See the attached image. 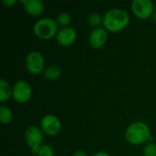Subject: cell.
Returning <instances> with one entry per match:
<instances>
[{
	"instance_id": "obj_1",
	"label": "cell",
	"mask_w": 156,
	"mask_h": 156,
	"mask_svg": "<svg viewBox=\"0 0 156 156\" xmlns=\"http://www.w3.org/2000/svg\"><path fill=\"white\" fill-rule=\"evenodd\" d=\"M130 21L128 13L122 9H111L103 16V25L109 31L116 32L127 27Z\"/></svg>"
},
{
	"instance_id": "obj_2",
	"label": "cell",
	"mask_w": 156,
	"mask_h": 156,
	"mask_svg": "<svg viewBox=\"0 0 156 156\" xmlns=\"http://www.w3.org/2000/svg\"><path fill=\"white\" fill-rule=\"evenodd\" d=\"M125 137L129 143L133 144H140L150 139V129L144 122H136L127 128Z\"/></svg>"
},
{
	"instance_id": "obj_3",
	"label": "cell",
	"mask_w": 156,
	"mask_h": 156,
	"mask_svg": "<svg viewBox=\"0 0 156 156\" xmlns=\"http://www.w3.org/2000/svg\"><path fill=\"white\" fill-rule=\"evenodd\" d=\"M34 33L41 39H49L58 34V23L51 18L39 19L34 26Z\"/></svg>"
},
{
	"instance_id": "obj_4",
	"label": "cell",
	"mask_w": 156,
	"mask_h": 156,
	"mask_svg": "<svg viewBox=\"0 0 156 156\" xmlns=\"http://www.w3.org/2000/svg\"><path fill=\"white\" fill-rule=\"evenodd\" d=\"M26 143L28 146L31 147L32 153L34 155H37V150L41 146V143L43 141V133L37 126H30L27 129L25 133Z\"/></svg>"
},
{
	"instance_id": "obj_5",
	"label": "cell",
	"mask_w": 156,
	"mask_h": 156,
	"mask_svg": "<svg viewBox=\"0 0 156 156\" xmlns=\"http://www.w3.org/2000/svg\"><path fill=\"white\" fill-rule=\"evenodd\" d=\"M44 58L38 51L29 52L26 58V67L29 73L37 75L44 69Z\"/></svg>"
},
{
	"instance_id": "obj_6",
	"label": "cell",
	"mask_w": 156,
	"mask_h": 156,
	"mask_svg": "<svg viewBox=\"0 0 156 156\" xmlns=\"http://www.w3.org/2000/svg\"><path fill=\"white\" fill-rule=\"evenodd\" d=\"M32 90L30 85L25 80H18L13 87V97L20 103L27 102L31 97Z\"/></svg>"
},
{
	"instance_id": "obj_7",
	"label": "cell",
	"mask_w": 156,
	"mask_h": 156,
	"mask_svg": "<svg viewBox=\"0 0 156 156\" xmlns=\"http://www.w3.org/2000/svg\"><path fill=\"white\" fill-rule=\"evenodd\" d=\"M134 15L140 18H148L152 16L154 5L150 0H134L132 4Z\"/></svg>"
},
{
	"instance_id": "obj_8",
	"label": "cell",
	"mask_w": 156,
	"mask_h": 156,
	"mask_svg": "<svg viewBox=\"0 0 156 156\" xmlns=\"http://www.w3.org/2000/svg\"><path fill=\"white\" fill-rule=\"evenodd\" d=\"M42 131L48 135H56L59 133L61 124L59 120L55 115H46L42 118L40 122Z\"/></svg>"
},
{
	"instance_id": "obj_9",
	"label": "cell",
	"mask_w": 156,
	"mask_h": 156,
	"mask_svg": "<svg viewBox=\"0 0 156 156\" xmlns=\"http://www.w3.org/2000/svg\"><path fill=\"white\" fill-rule=\"evenodd\" d=\"M76 37L77 35L73 28L63 27L58 32L56 38H57V42L60 46L68 47L74 43V41L76 40Z\"/></svg>"
},
{
	"instance_id": "obj_10",
	"label": "cell",
	"mask_w": 156,
	"mask_h": 156,
	"mask_svg": "<svg viewBox=\"0 0 156 156\" xmlns=\"http://www.w3.org/2000/svg\"><path fill=\"white\" fill-rule=\"evenodd\" d=\"M107 37L108 36L106 30L101 27H98L90 32L89 41L91 47H93L94 48H99L105 44V42L107 41Z\"/></svg>"
},
{
	"instance_id": "obj_11",
	"label": "cell",
	"mask_w": 156,
	"mask_h": 156,
	"mask_svg": "<svg viewBox=\"0 0 156 156\" xmlns=\"http://www.w3.org/2000/svg\"><path fill=\"white\" fill-rule=\"evenodd\" d=\"M21 3H24L25 10L31 16H39L44 10V5L40 0H26Z\"/></svg>"
},
{
	"instance_id": "obj_12",
	"label": "cell",
	"mask_w": 156,
	"mask_h": 156,
	"mask_svg": "<svg viewBox=\"0 0 156 156\" xmlns=\"http://www.w3.org/2000/svg\"><path fill=\"white\" fill-rule=\"evenodd\" d=\"M44 76L49 80H56L61 76V69L58 66L56 65L49 66L44 70Z\"/></svg>"
},
{
	"instance_id": "obj_13",
	"label": "cell",
	"mask_w": 156,
	"mask_h": 156,
	"mask_svg": "<svg viewBox=\"0 0 156 156\" xmlns=\"http://www.w3.org/2000/svg\"><path fill=\"white\" fill-rule=\"evenodd\" d=\"M0 85H1L0 101H5L7 99H9V97L13 93V90L10 88L9 84L5 80H0Z\"/></svg>"
},
{
	"instance_id": "obj_14",
	"label": "cell",
	"mask_w": 156,
	"mask_h": 156,
	"mask_svg": "<svg viewBox=\"0 0 156 156\" xmlns=\"http://www.w3.org/2000/svg\"><path fill=\"white\" fill-rule=\"evenodd\" d=\"M0 119L2 123L7 124L12 120V112L6 106H1L0 108Z\"/></svg>"
},
{
	"instance_id": "obj_15",
	"label": "cell",
	"mask_w": 156,
	"mask_h": 156,
	"mask_svg": "<svg viewBox=\"0 0 156 156\" xmlns=\"http://www.w3.org/2000/svg\"><path fill=\"white\" fill-rule=\"evenodd\" d=\"M87 21L92 26H98V25L103 23V18L98 13H91L88 16Z\"/></svg>"
},
{
	"instance_id": "obj_16",
	"label": "cell",
	"mask_w": 156,
	"mask_h": 156,
	"mask_svg": "<svg viewBox=\"0 0 156 156\" xmlns=\"http://www.w3.org/2000/svg\"><path fill=\"white\" fill-rule=\"evenodd\" d=\"M37 156H54V152L48 144H43L39 147L37 153Z\"/></svg>"
},
{
	"instance_id": "obj_17",
	"label": "cell",
	"mask_w": 156,
	"mask_h": 156,
	"mask_svg": "<svg viewBox=\"0 0 156 156\" xmlns=\"http://www.w3.org/2000/svg\"><path fill=\"white\" fill-rule=\"evenodd\" d=\"M71 21V16L69 13L63 12L60 13L57 18V23L60 26H68Z\"/></svg>"
},
{
	"instance_id": "obj_18",
	"label": "cell",
	"mask_w": 156,
	"mask_h": 156,
	"mask_svg": "<svg viewBox=\"0 0 156 156\" xmlns=\"http://www.w3.org/2000/svg\"><path fill=\"white\" fill-rule=\"evenodd\" d=\"M144 156H156V144H148L144 149Z\"/></svg>"
},
{
	"instance_id": "obj_19",
	"label": "cell",
	"mask_w": 156,
	"mask_h": 156,
	"mask_svg": "<svg viewBox=\"0 0 156 156\" xmlns=\"http://www.w3.org/2000/svg\"><path fill=\"white\" fill-rule=\"evenodd\" d=\"M3 4L5 6H11L16 4V0H3Z\"/></svg>"
},
{
	"instance_id": "obj_20",
	"label": "cell",
	"mask_w": 156,
	"mask_h": 156,
	"mask_svg": "<svg viewBox=\"0 0 156 156\" xmlns=\"http://www.w3.org/2000/svg\"><path fill=\"white\" fill-rule=\"evenodd\" d=\"M73 156H87L86 153L84 151H81V150H79V151H76L74 153Z\"/></svg>"
},
{
	"instance_id": "obj_21",
	"label": "cell",
	"mask_w": 156,
	"mask_h": 156,
	"mask_svg": "<svg viewBox=\"0 0 156 156\" xmlns=\"http://www.w3.org/2000/svg\"><path fill=\"white\" fill-rule=\"evenodd\" d=\"M93 156H110V154H108L107 153H104V152H100V153L95 154Z\"/></svg>"
},
{
	"instance_id": "obj_22",
	"label": "cell",
	"mask_w": 156,
	"mask_h": 156,
	"mask_svg": "<svg viewBox=\"0 0 156 156\" xmlns=\"http://www.w3.org/2000/svg\"><path fill=\"white\" fill-rule=\"evenodd\" d=\"M152 20H153L154 22H155L156 23V12H154V13L152 15Z\"/></svg>"
}]
</instances>
